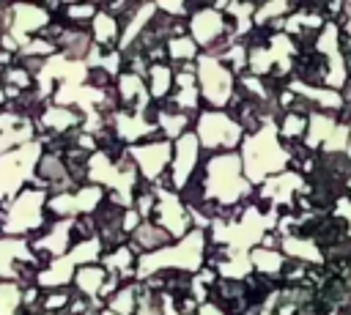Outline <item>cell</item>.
Listing matches in <instances>:
<instances>
[{
  "mask_svg": "<svg viewBox=\"0 0 351 315\" xmlns=\"http://www.w3.org/2000/svg\"><path fill=\"white\" fill-rule=\"evenodd\" d=\"M44 208H47V192L25 186L16 197L3 203L0 211V233L22 238L30 230H38L44 225Z\"/></svg>",
  "mask_w": 351,
  "mask_h": 315,
  "instance_id": "6da1fadb",
  "label": "cell"
},
{
  "mask_svg": "<svg viewBox=\"0 0 351 315\" xmlns=\"http://www.w3.org/2000/svg\"><path fill=\"white\" fill-rule=\"evenodd\" d=\"M22 288L16 282H0V315H19Z\"/></svg>",
  "mask_w": 351,
  "mask_h": 315,
  "instance_id": "7a4b0ae2",
  "label": "cell"
}]
</instances>
